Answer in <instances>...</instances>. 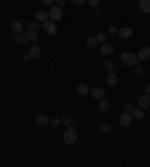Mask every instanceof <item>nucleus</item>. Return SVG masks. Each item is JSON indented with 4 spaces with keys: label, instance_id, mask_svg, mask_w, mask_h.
Segmentation results:
<instances>
[{
    "label": "nucleus",
    "instance_id": "obj_1",
    "mask_svg": "<svg viewBox=\"0 0 150 167\" xmlns=\"http://www.w3.org/2000/svg\"><path fill=\"white\" fill-rule=\"evenodd\" d=\"M77 137H78V134L75 131V125H69V127L63 131V142H65L66 145H74V143L77 142Z\"/></svg>",
    "mask_w": 150,
    "mask_h": 167
},
{
    "label": "nucleus",
    "instance_id": "obj_2",
    "mask_svg": "<svg viewBox=\"0 0 150 167\" xmlns=\"http://www.w3.org/2000/svg\"><path fill=\"white\" fill-rule=\"evenodd\" d=\"M120 60H122V63L125 66H129V67H132V66L135 67L138 64V57L135 55L134 52H122Z\"/></svg>",
    "mask_w": 150,
    "mask_h": 167
},
{
    "label": "nucleus",
    "instance_id": "obj_3",
    "mask_svg": "<svg viewBox=\"0 0 150 167\" xmlns=\"http://www.w3.org/2000/svg\"><path fill=\"white\" fill-rule=\"evenodd\" d=\"M48 17L51 18V21H59L63 17V12L59 6H51V9L48 11Z\"/></svg>",
    "mask_w": 150,
    "mask_h": 167
},
{
    "label": "nucleus",
    "instance_id": "obj_4",
    "mask_svg": "<svg viewBox=\"0 0 150 167\" xmlns=\"http://www.w3.org/2000/svg\"><path fill=\"white\" fill-rule=\"evenodd\" d=\"M42 28L45 30L47 34H51V36H54V34L57 33V25L54 24V21H50V20L42 24Z\"/></svg>",
    "mask_w": 150,
    "mask_h": 167
},
{
    "label": "nucleus",
    "instance_id": "obj_5",
    "mask_svg": "<svg viewBox=\"0 0 150 167\" xmlns=\"http://www.w3.org/2000/svg\"><path fill=\"white\" fill-rule=\"evenodd\" d=\"M119 124L122 125V127H129L131 124H132V116H131V113H122L120 116H119Z\"/></svg>",
    "mask_w": 150,
    "mask_h": 167
},
{
    "label": "nucleus",
    "instance_id": "obj_6",
    "mask_svg": "<svg viewBox=\"0 0 150 167\" xmlns=\"http://www.w3.org/2000/svg\"><path fill=\"white\" fill-rule=\"evenodd\" d=\"M137 57H138V60H141V61L149 60V58H150V48H149V46H143V48L138 51Z\"/></svg>",
    "mask_w": 150,
    "mask_h": 167
},
{
    "label": "nucleus",
    "instance_id": "obj_7",
    "mask_svg": "<svg viewBox=\"0 0 150 167\" xmlns=\"http://www.w3.org/2000/svg\"><path fill=\"white\" fill-rule=\"evenodd\" d=\"M138 106H140V109H147L150 106V96H147V94H144V96H140V99H138Z\"/></svg>",
    "mask_w": 150,
    "mask_h": 167
},
{
    "label": "nucleus",
    "instance_id": "obj_8",
    "mask_svg": "<svg viewBox=\"0 0 150 167\" xmlns=\"http://www.w3.org/2000/svg\"><path fill=\"white\" fill-rule=\"evenodd\" d=\"M138 8L143 13H150V0H140Z\"/></svg>",
    "mask_w": 150,
    "mask_h": 167
},
{
    "label": "nucleus",
    "instance_id": "obj_9",
    "mask_svg": "<svg viewBox=\"0 0 150 167\" xmlns=\"http://www.w3.org/2000/svg\"><path fill=\"white\" fill-rule=\"evenodd\" d=\"M92 97L96 100H104L105 97V91L102 88H93L92 89Z\"/></svg>",
    "mask_w": 150,
    "mask_h": 167
},
{
    "label": "nucleus",
    "instance_id": "obj_10",
    "mask_svg": "<svg viewBox=\"0 0 150 167\" xmlns=\"http://www.w3.org/2000/svg\"><path fill=\"white\" fill-rule=\"evenodd\" d=\"M117 82H119L117 75H116L114 72H110V73L107 75V84H108L110 87H114V85H117Z\"/></svg>",
    "mask_w": 150,
    "mask_h": 167
},
{
    "label": "nucleus",
    "instance_id": "obj_11",
    "mask_svg": "<svg viewBox=\"0 0 150 167\" xmlns=\"http://www.w3.org/2000/svg\"><path fill=\"white\" fill-rule=\"evenodd\" d=\"M11 30L14 32L15 34H20L23 33V24L20 21H12L11 22Z\"/></svg>",
    "mask_w": 150,
    "mask_h": 167
},
{
    "label": "nucleus",
    "instance_id": "obj_12",
    "mask_svg": "<svg viewBox=\"0 0 150 167\" xmlns=\"http://www.w3.org/2000/svg\"><path fill=\"white\" fill-rule=\"evenodd\" d=\"M114 52V48H113V45L110 44H104L101 46V54L102 55H110V54H113Z\"/></svg>",
    "mask_w": 150,
    "mask_h": 167
},
{
    "label": "nucleus",
    "instance_id": "obj_13",
    "mask_svg": "<svg viewBox=\"0 0 150 167\" xmlns=\"http://www.w3.org/2000/svg\"><path fill=\"white\" fill-rule=\"evenodd\" d=\"M119 36L122 39H129L132 36V30L128 28V27H122V28H119Z\"/></svg>",
    "mask_w": 150,
    "mask_h": 167
},
{
    "label": "nucleus",
    "instance_id": "obj_14",
    "mask_svg": "<svg viewBox=\"0 0 150 167\" xmlns=\"http://www.w3.org/2000/svg\"><path fill=\"white\" fill-rule=\"evenodd\" d=\"M36 124L38 125H41V127H45V125H48L50 124V120H48V116H45V115H38L36 116Z\"/></svg>",
    "mask_w": 150,
    "mask_h": 167
},
{
    "label": "nucleus",
    "instance_id": "obj_15",
    "mask_svg": "<svg viewBox=\"0 0 150 167\" xmlns=\"http://www.w3.org/2000/svg\"><path fill=\"white\" fill-rule=\"evenodd\" d=\"M131 116H132V120H143L144 118V111L143 109H132V112H131Z\"/></svg>",
    "mask_w": 150,
    "mask_h": 167
},
{
    "label": "nucleus",
    "instance_id": "obj_16",
    "mask_svg": "<svg viewBox=\"0 0 150 167\" xmlns=\"http://www.w3.org/2000/svg\"><path fill=\"white\" fill-rule=\"evenodd\" d=\"M15 42L18 45H24V44H27L29 42V37H27V33H20V34H17L15 36Z\"/></svg>",
    "mask_w": 150,
    "mask_h": 167
},
{
    "label": "nucleus",
    "instance_id": "obj_17",
    "mask_svg": "<svg viewBox=\"0 0 150 167\" xmlns=\"http://www.w3.org/2000/svg\"><path fill=\"white\" fill-rule=\"evenodd\" d=\"M48 12L47 11H38L36 12V20L38 21H42V22H45V21H48Z\"/></svg>",
    "mask_w": 150,
    "mask_h": 167
},
{
    "label": "nucleus",
    "instance_id": "obj_18",
    "mask_svg": "<svg viewBox=\"0 0 150 167\" xmlns=\"http://www.w3.org/2000/svg\"><path fill=\"white\" fill-rule=\"evenodd\" d=\"M29 54H30V57H32V58H39V55H41V48H39L38 45H33V46L30 48Z\"/></svg>",
    "mask_w": 150,
    "mask_h": 167
},
{
    "label": "nucleus",
    "instance_id": "obj_19",
    "mask_svg": "<svg viewBox=\"0 0 150 167\" xmlns=\"http://www.w3.org/2000/svg\"><path fill=\"white\" fill-rule=\"evenodd\" d=\"M77 93H78L80 96H87V93H89V85H87V84H80V85L77 87Z\"/></svg>",
    "mask_w": 150,
    "mask_h": 167
},
{
    "label": "nucleus",
    "instance_id": "obj_20",
    "mask_svg": "<svg viewBox=\"0 0 150 167\" xmlns=\"http://www.w3.org/2000/svg\"><path fill=\"white\" fill-rule=\"evenodd\" d=\"M27 37H29L30 42H38V32L29 28V30H27Z\"/></svg>",
    "mask_w": 150,
    "mask_h": 167
},
{
    "label": "nucleus",
    "instance_id": "obj_21",
    "mask_svg": "<svg viewBox=\"0 0 150 167\" xmlns=\"http://www.w3.org/2000/svg\"><path fill=\"white\" fill-rule=\"evenodd\" d=\"M99 111L101 112H108L110 111V101L108 100H101V103H99Z\"/></svg>",
    "mask_w": 150,
    "mask_h": 167
},
{
    "label": "nucleus",
    "instance_id": "obj_22",
    "mask_svg": "<svg viewBox=\"0 0 150 167\" xmlns=\"http://www.w3.org/2000/svg\"><path fill=\"white\" fill-rule=\"evenodd\" d=\"M86 44H87V46H89V48H96V46H98V40H96V36H90V37H87Z\"/></svg>",
    "mask_w": 150,
    "mask_h": 167
},
{
    "label": "nucleus",
    "instance_id": "obj_23",
    "mask_svg": "<svg viewBox=\"0 0 150 167\" xmlns=\"http://www.w3.org/2000/svg\"><path fill=\"white\" fill-rule=\"evenodd\" d=\"M99 131H102V133H111V125L110 124H101L99 125Z\"/></svg>",
    "mask_w": 150,
    "mask_h": 167
},
{
    "label": "nucleus",
    "instance_id": "obj_24",
    "mask_svg": "<svg viewBox=\"0 0 150 167\" xmlns=\"http://www.w3.org/2000/svg\"><path fill=\"white\" fill-rule=\"evenodd\" d=\"M105 69H107L108 72H113V70H114V63H113V61H110V60H108V61H105Z\"/></svg>",
    "mask_w": 150,
    "mask_h": 167
},
{
    "label": "nucleus",
    "instance_id": "obj_25",
    "mask_svg": "<svg viewBox=\"0 0 150 167\" xmlns=\"http://www.w3.org/2000/svg\"><path fill=\"white\" fill-rule=\"evenodd\" d=\"M134 72H135V75H143V72H144V67L140 66V64H137V66H135V70H134Z\"/></svg>",
    "mask_w": 150,
    "mask_h": 167
},
{
    "label": "nucleus",
    "instance_id": "obj_26",
    "mask_svg": "<svg viewBox=\"0 0 150 167\" xmlns=\"http://www.w3.org/2000/svg\"><path fill=\"white\" fill-rule=\"evenodd\" d=\"M96 40H98V42H105V40H107V36H105L104 33L96 34Z\"/></svg>",
    "mask_w": 150,
    "mask_h": 167
},
{
    "label": "nucleus",
    "instance_id": "obj_27",
    "mask_svg": "<svg viewBox=\"0 0 150 167\" xmlns=\"http://www.w3.org/2000/svg\"><path fill=\"white\" fill-rule=\"evenodd\" d=\"M132 109H134V104H132V103H126V104H125V112H126V113H131Z\"/></svg>",
    "mask_w": 150,
    "mask_h": 167
},
{
    "label": "nucleus",
    "instance_id": "obj_28",
    "mask_svg": "<svg viewBox=\"0 0 150 167\" xmlns=\"http://www.w3.org/2000/svg\"><path fill=\"white\" fill-rule=\"evenodd\" d=\"M30 24H32V25H30V28H32V30H35V32H38V30H39V27H41V24H39V22H30Z\"/></svg>",
    "mask_w": 150,
    "mask_h": 167
},
{
    "label": "nucleus",
    "instance_id": "obj_29",
    "mask_svg": "<svg viewBox=\"0 0 150 167\" xmlns=\"http://www.w3.org/2000/svg\"><path fill=\"white\" fill-rule=\"evenodd\" d=\"M51 125H53V127H59V125H60V120H59V118H53V120H51Z\"/></svg>",
    "mask_w": 150,
    "mask_h": 167
},
{
    "label": "nucleus",
    "instance_id": "obj_30",
    "mask_svg": "<svg viewBox=\"0 0 150 167\" xmlns=\"http://www.w3.org/2000/svg\"><path fill=\"white\" fill-rule=\"evenodd\" d=\"M89 5L93 6V8H96V6L99 5V0H90V2H89Z\"/></svg>",
    "mask_w": 150,
    "mask_h": 167
},
{
    "label": "nucleus",
    "instance_id": "obj_31",
    "mask_svg": "<svg viewBox=\"0 0 150 167\" xmlns=\"http://www.w3.org/2000/svg\"><path fill=\"white\" fill-rule=\"evenodd\" d=\"M110 33H111V34L119 33V28H117V27H114V25H111V27H110Z\"/></svg>",
    "mask_w": 150,
    "mask_h": 167
},
{
    "label": "nucleus",
    "instance_id": "obj_32",
    "mask_svg": "<svg viewBox=\"0 0 150 167\" xmlns=\"http://www.w3.org/2000/svg\"><path fill=\"white\" fill-rule=\"evenodd\" d=\"M30 58H32V57H30V54H29V52H26V54L23 55V60H24V61H27V60H30Z\"/></svg>",
    "mask_w": 150,
    "mask_h": 167
},
{
    "label": "nucleus",
    "instance_id": "obj_33",
    "mask_svg": "<svg viewBox=\"0 0 150 167\" xmlns=\"http://www.w3.org/2000/svg\"><path fill=\"white\" fill-rule=\"evenodd\" d=\"M146 94H147V96H150V82L146 85Z\"/></svg>",
    "mask_w": 150,
    "mask_h": 167
},
{
    "label": "nucleus",
    "instance_id": "obj_34",
    "mask_svg": "<svg viewBox=\"0 0 150 167\" xmlns=\"http://www.w3.org/2000/svg\"><path fill=\"white\" fill-rule=\"evenodd\" d=\"M65 3H66L65 0H57V6H59V8H60V6H63Z\"/></svg>",
    "mask_w": 150,
    "mask_h": 167
},
{
    "label": "nucleus",
    "instance_id": "obj_35",
    "mask_svg": "<svg viewBox=\"0 0 150 167\" xmlns=\"http://www.w3.org/2000/svg\"><path fill=\"white\" fill-rule=\"evenodd\" d=\"M74 3H75V5H83L84 0H74Z\"/></svg>",
    "mask_w": 150,
    "mask_h": 167
},
{
    "label": "nucleus",
    "instance_id": "obj_36",
    "mask_svg": "<svg viewBox=\"0 0 150 167\" xmlns=\"http://www.w3.org/2000/svg\"><path fill=\"white\" fill-rule=\"evenodd\" d=\"M44 3H45V5H51V3H53V0H44Z\"/></svg>",
    "mask_w": 150,
    "mask_h": 167
}]
</instances>
